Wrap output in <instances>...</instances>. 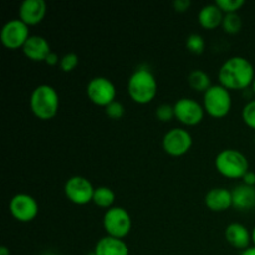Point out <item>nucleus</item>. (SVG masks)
<instances>
[{"mask_svg":"<svg viewBox=\"0 0 255 255\" xmlns=\"http://www.w3.org/2000/svg\"><path fill=\"white\" fill-rule=\"evenodd\" d=\"M219 84L226 89L246 90L253 84L254 67L248 59L243 56H233L227 60L218 72Z\"/></svg>","mask_w":255,"mask_h":255,"instance_id":"1","label":"nucleus"},{"mask_svg":"<svg viewBox=\"0 0 255 255\" xmlns=\"http://www.w3.org/2000/svg\"><path fill=\"white\" fill-rule=\"evenodd\" d=\"M128 95L136 104L147 105L153 101L158 85L152 71L147 67H138L132 72L127 85Z\"/></svg>","mask_w":255,"mask_h":255,"instance_id":"2","label":"nucleus"},{"mask_svg":"<svg viewBox=\"0 0 255 255\" xmlns=\"http://www.w3.org/2000/svg\"><path fill=\"white\" fill-rule=\"evenodd\" d=\"M59 94L52 86L46 84L35 87L30 96V109L40 120H51L59 111Z\"/></svg>","mask_w":255,"mask_h":255,"instance_id":"3","label":"nucleus"},{"mask_svg":"<svg viewBox=\"0 0 255 255\" xmlns=\"http://www.w3.org/2000/svg\"><path fill=\"white\" fill-rule=\"evenodd\" d=\"M216 169L219 174L229 179L243 178L249 171L247 157L237 149H223L216 157Z\"/></svg>","mask_w":255,"mask_h":255,"instance_id":"4","label":"nucleus"},{"mask_svg":"<svg viewBox=\"0 0 255 255\" xmlns=\"http://www.w3.org/2000/svg\"><path fill=\"white\" fill-rule=\"evenodd\" d=\"M204 111L214 119H222L232 109V96L228 89L219 85H212L203 95Z\"/></svg>","mask_w":255,"mask_h":255,"instance_id":"5","label":"nucleus"},{"mask_svg":"<svg viewBox=\"0 0 255 255\" xmlns=\"http://www.w3.org/2000/svg\"><path fill=\"white\" fill-rule=\"evenodd\" d=\"M104 228L107 236L124 239L132 229V218L128 212L122 207H112L104 216Z\"/></svg>","mask_w":255,"mask_h":255,"instance_id":"6","label":"nucleus"},{"mask_svg":"<svg viewBox=\"0 0 255 255\" xmlns=\"http://www.w3.org/2000/svg\"><path fill=\"white\" fill-rule=\"evenodd\" d=\"M86 94L90 101L97 106L107 107L116 101V87L111 80L104 76H97L90 80L86 87Z\"/></svg>","mask_w":255,"mask_h":255,"instance_id":"7","label":"nucleus"},{"mask_svg":"<svg viewBox=\"0 0 255 255\" xmlns=\"http://www.w3.org/2000/svg\"><path fill=\"white\" fill-rule=\"evenodd\" d=\"M65 196L71 203L85 206L94 199L95 188L91 182L82 176L70 177L64 187Z\"/></svg>","mask_w":255,"mask_h":255,"instance_id":"8","label":"nucleus"},{"mask_svg":"<svg viewBox=\"0 0 255 255\" xmlns=\"http://www.w3.org/2000/svg\"><path fill=\"white\" fill-rule=\"evenodd\" d=\"M31 36L29 26L20 19H12L2 26L0 31V41L6 49L17 50L24 47L25 42Z\"/></svg>","mask_w":255,"mask_h":255,"instance_id":"9","label":"nucleus"},{"mask_svg":"<svg viewBox=\"0 0 255 255\" xmlns=\"http://www.w3.org/2000/svg\"><path fill=\"white\" fill-rule=\"evenodd\" d=\"M193 144V138L188 131L183 128H172L164 134L162 147L164 152L172 157L184 156Z\"/></svg>","mask_w":255,"mask_h":255,"instance_id":"10","label":"nucleus"},{"mask_svg":"<svg viewBox=\"0 0 255 255\" xmlns=\"http://www.w3.org/2000/svg\"><path fill=\"white\" fill-rule=\"evenodd\" d=\"M9 209L11 216L21 223H29L36 218L39 204L36 199L26 193H17L10 199Z\"/></svg>","mask_w":255,"mask_h":255,"instance_id":"11","label":"nucleus"},{"mask_svg":"<svg viewBox=\"0 0 255 255\" xmlns=\"http://www.w3.org/2000/svg\"><path fill=\"white\" fill-rule=\"evenodd\" d=\"M173 106L176 119L186 126H196L201 124L206 112L203 105L189 97H182Z\"/></svg>","mask_w":255,"mask_h":255,"instance_id":"12","label":"nucleus"},{"mask_svg":"<svg viewBox=\"0 0 255 255\" xmlns=\"http://www.w3.org/2000/svg\"><path fill=\"white\" fill-rule=\"evenodd\" d=\"M46 15V2L44 0H24L19 7V19L27 26H35Z\"/></svg>","mask_w":255,"mask_h":255,"instance_id":"13","label":"nucleus"},{"mask_svg":"<svg viewBox=\"0 0 255 255\" xmlns=\"http://www.w3.org/2000/svg\"><path fill=\"white\" fill-rule=\"evenodd\" d=\"M22 52L25 56L29 60L35 62H41L46 60L49 56L51 49H50V44L44 36L40 35H31L26 42H25L24 47H22Z\"/></svg>","mask_w":255,"mask_h":255,"instance_id":"14","label":"nucleus"},{"mask_svg":"<svg viewBox=\"0 0 255 255\" xmlns=\"http://www.w3.org/2000/svg\"><path fill=\"white\" fill-rule=\"evenodd\" d=\"M207 208L212 212H224L233 207V198H232V191L223 188V187H217L212 188L204 198Z\"/></svg>","mask_w":255,"mask_h":255,"instance_id":"15","label":"nucleus"},{"mask_svg":"<svg viewBox=\"0 0 255 255\" xmlns=\"http://www.w3.org/2000/svg\"><path fill=\"white\" fill-rule=\"evenodd\" d=\"M226 241L231 244L233 248L246 251L249 248L252 242V233H249L248 228L241 223H231L224 232Z\"/></svg>","mask_w":255,"mask_h":255,"instance_id":"16","label":"nucleus"},{"mask_svg":"<svg viewBox=\"0 0 255 255\" xmlns=\"http://www.w3.org/2000/svg\"><path fill=\"white\" fill-rule=\"evenodd\" d=\"M95 255H129L128 246L124 239L114 238V237H102L96 243L94 249Z\"/></svg>","mask_w":255,"mask_h":255,"instance_id":"17","label":"nucleus"},{"mask_svg":"<svg viewBox=\"0 0 255 255\" xmlns=\"http://www.w3.org/2000/svg\"><path fill=\"white\" fill-rule=\"evenodd\" d=\"M233 208L237 211H251L255 208V187L239 184L232 191Z\"/></svg>","mask_w":255,"mask_h":255,"instance_id":"18","label":"nucleus"},{"mask_svg":"<svg viewBox=\"0 0 255 255\" xmlns=\"http://www.w3.org/2000/svg\"><path fill=\"white\" fill-rule=\"evenodd\" d=\"M224 14L221 9L214 4L206 5L201 9L198 14V22L203 29L214 30L223 24Z\"/></svg>","mask_w":255,"mask_h":255,"instance_id":"19","label":"nucleus"},{"mask_svg":"<svg viewBox=\"0 0 255 255\" xmlns=\"http://www.w3.org/2000/svg\"><path fill=\"white\" fill-rule=\"evenodd\" d=\"M188 84L194 91L203 92V94L212 86L211 77L203 70H193L188 75Z\"/></svg>","mask_w":255,"mask_h":255,"instance_id":"20","label":"nucleus"},{"mask_svg":"<svg viewBox=\"0 0 255 255\" xmlns=\"http://www.w3.org/2000/svg\"><path fill=\"white\" fill-rule=\"evenodd\" d=\"M115 199H116L115 192L112 191L111 188H109V187L101 186L95 188L94 199H92V202H94L97 207H100V208H112L115 203Z\"/></svg>","mask_w":255,"mask_h":255,"instance_id":"21","label":"nucleus"},{"mask_svg":"<svg viewBox=\"0 0 255 255\" xmlns=\"http://www.w3.org/2000/svg\"><path fill=\"white\" fill-rule=\"evenodd\" d=\"M223 30L227 34L236 35L242 29V19L238 14H226L223 19Z\"/></svg>","mask_w":255,"mask_h":255,"instance_id":"22","label":"nucleus"},{"mask_svg":"<svg viewBox=\"0 0 255 255\" xmlns=\"http://www.w3.org/2000/svg\"><path fill=\"white\" fill-rule=\"evenodd\" d=\"M186 47L192 54L201 55L206 49V41L199 34H191L186 40Z\"/></svg>","mask_w":255,"mask_h":255,"instance_id":"23","label":"nucleus"},{"mask_svg":"<svg viewBox=\"0 0 255 255\" xmlns=\"http://www.w3.org/2000/svg\"><path fill=\"white\" fill-rule=\"evenodd\" d=\"M244 0H217L216 5L223 11V14H237L238 10L244 6Z\"/></svg>","mask_w":255,"mask_h":255,"instance_id":"24","label":"nucleus"},{"mask_svg":"<svg viewBox=\"0 0 255 255\" xmlns=\"http://www.w3.org/2000/svg\"><path fill=\"white\" fill-rule=\"evenodd\" d=\"M79 65V56L75 52H69V54L64 55L60 60V69L64 72H71Z\"/></svg>","mask_w":255,"mask_h":255,"instance_id":"25","label":"nucleus"},{"mask_svg":"<svg viewBox=\"0 0 255 255\" xmlns=\"http://www.w3.org/2000/svg\"><path fill=\"white\" fill-rule=\"evenodd\" d=\"M242 117L247 126L255 129V100L247 102L242 111Z\"/></svg>","mask_w":255,"mask_h":255,"instance_id":"26","label":"nucleus"},{"mask_svg":"<svg viewBox=\"0 0 255 255\" xmlns=\"http://www.w3.org/2000/svg\"><path fill=\"white\" fill-rule=\"evenodd\" d=\"M156 117L162 122H169L171 120L176 119L174 115V106L169 104H162L157 107Z\"/></svg>","mask_w":255,"mask_h":255,"instance_id":"27","label":"nucleus"},{"mask_svg":"<svg viewBox=\"0 0 255 255\" xmlns=\"http://www.w3.org/2000/svg\"><path fill=\"white\" fill-rule=\"evenodd\" d=\"M105 112L111 120H120L125 115V107L121 102L114 101L109 106L105 107Z\"/></svg>","mask_w":255,"mask_h":255,"instance_id":"28","label":"nucleus"},{"mask_svg":"<svg viewBox=\"0 0 255 255\" xmlns=\"http://www.w3.org/2000/svg\"><path fill=\"white\" fill-rule=\"evenodd\" d=\"M173 7L177 12H186L191 7L189 0H174Z\"/></svg>","mask_w":255,"mask_h":255,"instance_id":"29","label":"nucleus"},{"mask_svg":"<svg viewBox=\"0 0 255 255\" xmlns=\"http://www.w3.org/2000/svg\"><path fill=\"white\" fill-rule=\"evenodd\" d=\"M242 179H243V184L255 187V173L254 172L248 171L246 174H244V177Z\"/></svg>","mask_w":255,"mask_h":255,"instance_id":"30","label":"nucleus"},{"mask_svg":"<svg viewBox=\"0 0 255 255\" xmlns=\"http://www.w3.org/2000/svg\"><path fill=\"white\" fill-rule=\"evenodd\" d=\"M60 60L61 59H59V56H57L56 52L51 51L50 52L49 56L46 57V60H45V64H47L49 66H55V65L60 64Z\"/></svg>","mask_w":255,"mask_h":255,"instance_id":"31","label":"nucleus"},{"mask_svg":"<svg viewBox=\"0 0 255 255\" xmlns=\"http://www.w3.org/2000/svg\"><path fill=\"white\" fill-rule=\"evenodd\" d=\"M241 255H255V247H249L246 251L242 252Z\"/></svg>","mask_w":255,"mask_h":255,"instance_id":"32","label":"nucleus"},{"mask_svg":"<svg viewBox=\"0 0 255 255\" xmlns=\"http://www.w3.org/2000/svg\"><path fill=\"white\" fill-rule=\"evenodd\" d=\"M0 255H10V249L7 247L1 246L0 247Z\"/></svg>","mask_w":255,"mask_h":255,"instance_id":"33","label":"nucleus"},{"mask_svg":"<svg viewBox=\"0 0 255 255\" xmlns=\"http://www.w3.org/2000/svg\"><path fill=\"white\" fill-rule=\"evenodd\" d=\"M252 242H253V244L255 247V227L253 228V231H252Z\"/></svg>","mask_w":255,"mask_h":255,"instance_id":"34","label":"nucleus"},{"mask_svg":"<svg viewBox=\"0 0 255 255\" xmlns=\"http://www.w3.org/2000/svg\"><path fill=\"white\" fill-rule=\"evenodd\" d=\"M252 91H253V94H255V79H254L253 84H252Z\"/></svg>","mask_w":255,"mask_h":255,"instance_id":"35","label":"nucleus"}]
</instances>
